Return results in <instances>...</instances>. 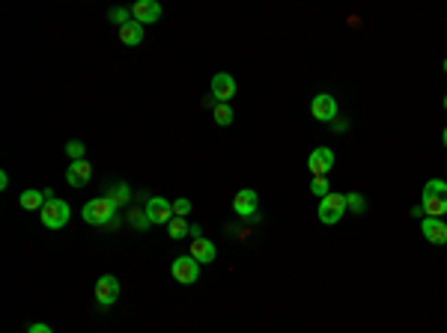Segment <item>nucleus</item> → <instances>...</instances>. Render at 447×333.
I'll list each match as a JSON object with an SVG mask.
<instances>
[{"instance_id": "1", "label": "nucleus", "mask_w": 447, "mask_h": 333, "mask_svg": "<svg viewBox=\"0 0 447 333\" xmlns=\"http://www.w3.org/2000/svg\"><path fill=\"white\" fill-rule=\"evenodd\" d=\"M420 209H424L426 218L441 220V214H447V182H441V179H429V182L424 185Z\"/></svg>"}, {"instance_id": "2", "label": "nucleus", "mask_w": 447, "mask_h": 333, "mask_svg": "<svg viewBox=\"0 0 447 333\" xmlns=\"http://www.w3.org/2000/svg\"><path fill=\"white\" fill-rule=\"evenodd\" d=\"M113 214H116V205L107 200V196H96V200L84 203V209H80V218H84V223H89V227H111Z\"/></svg>"}, {"instance_id": "3", "label": "nucleus", "mask_w": 447, "mask_h": 333, "mask_svg": "<svg viewBox=\"0 0 447 333\" xmlns=\"http://www.w3.org/2000/svg\"><path fill=\"white\" fill-rule=\"evenodd\" d=\"M72 218V209H69V203L66 200H48L42 205V211H39V220H42V227L45 229H63L69 223Z\"/></svg>"}, {"instance_id": "4", "label": "nucleus", "mask_w": 447, "mask_h": 333, "mask_svg": "<svg viewBox=\"0 0 447 333\" xmlns=\"http://www.w3.org/2000/svg\"><path fill=\"white\" fill-rule=\"evenodd\" d=\"M316 214H319V220L325 223V227H334V223L343 220V214H349V209H346V196L331 191L325 200H319V211H316Z\"/></svg>"}, {"instance_id": "5", "label": "nucleus", "mask_w": 447, "mask_h": 333, "mask_svg": "<svg viewBox=\"0 0 447 333\" xmlns=\"http://www.w3.org/2000/svg\"><path fill=\"white\" fill-rule=\"evenodd\" d=\"M143 211H146V218H149L152 227H161V223L167 227V223L176 218V214H173V203L164 200V196H149L146 205H143Z\"/></svg>"}, {"instance_id": "6", "label": "nucleus", "mask_w": 447, "mask_h": 333, "mask_svg": "<svg viewBox=\"0 0 447 333\" xmlns=\"http://www.w3.org/2000/svg\"><path fill=\"white\" fill-rule=\"evenodd\" d=\"M120 301V280L113 274H105L96 280V303L102 310H111L113 303Z\"/></svg>"}, {"instance_id": "7", "label": "nucleus", "mask_w": 447, "mask_h": 333, "mask_svg": "<svg viewBox=\"0 0 447 333\" xmlns=\"http://www.w3.org/2000/svg\"><path fill=\"white\" fill-rule=\"evenodd\" d=\"M170 271H173L176 283L191 286V283H197V277H200V262H197L194 256H176L173 265H170Z\"/></svg>"}, {"instance_id": "8", "label": "nucleus", "mask_w": 447, "mask_h": 333, "mask_svg": "<svg viewBox=\"0 0 447 333\" xmlns=\"http://www.w3.org/2000/svg\"><path fill=\"white\" fill-rule=\"evenodd\" d=\"M337 98L331 95V93H319V95H313V102H310V113H313V119H319V122H334L337 119Z\"/></svg>"}, {"instance_id": "9", "label": "nucleus", "mask_w": 447, "mask_h": 333, "mask_svg": "<svg viewBox=\"0 0 447 333\" xmlns=\"http://www.w3.org/2000/svg\"><path fill=\"white\" fill-rule=\"evenodd\" d=\"M331 167H334V152H331L328 146H319V149H313L307 155V170L313 176H328Z\"/></svg>"}, {"instance_id": "10", "label": "nucleus", "mask_w": 447, "mask_h": 333, "mask_svg": "<svg viewBox=\"0 0 447 333\" xmlns=\"http://www.w3.org/2000/svg\"><path fill=\"white\" fill-rule=\"evenodd\" d=\"M236 80H232V75H227V71H218V75L212 78V95H215V102H221V104H230L232 102V95H236Z\"/></svg>"}, {"instance_id": "11", "label": "nucleus", "mask_w": 447, "mask_h": 333, "mask_svg": "<svg viewBox=\"0 0 447 333\" xmlns=\"http://www.w3.org/2000/svg\"><path fill=\"white\" fill-rule=\"evenodd\" d=\"M257 205H259V196H257V191H250V187H241V191L232 196V211H236L239 218H254Z\"/></svg>"}, {"instance_id": "12", "label": "nucleus", "mask_w": 447, "mask_h": 333, "mask_svg": "<svg viewBox=\"0 0 447 333\" xmlns=\"http://www.w3.org/2000/svg\"><path fill=\"white\" fill-rule=\"evenodd\" d=\"M131 18L138 24H155L161 21V3H155V0H138L131 6Z\"/></svg>"}, {"instance_id": "13", "label": "nucleus", "mask_w": 447, "mask_h": 333, "mask_svg": "<svg viewBox=\"0 0 447 333\" xmlns=\"http://www.w3.org/2000/svg\"><path fill=\"white\" fill-rule=\"evenodd\" d=\"M89 179H93V167H89V161H72V164L66 167V182L72 187H84L89 185Z\"/></svg>"}, {"instance_id": "14", "label": "nucleus", "mask_w": 447, "mask_h": 333, "mask_svg": "<svg viewBox=\"0 0 447 333\" xmlns=\"http://www.w3.org/2000/svg\"><path fill=\"white\" fill-rule=\"evenodd\" d=\"M420 232L429 244H447V223L438 218H424L420 220Z\"/></svg>"}, {"instance_id": "15", "label": "nucleus", "mask_w": 447, "mask_h": 333, "mask_svg": "<svg viewBox=\"0 0 447 333\" xmlns=\"http://www.w3.org/2000/svg\"><path fill=\"white\" fill-rule=\"evenodd\" d=\"M188 256H194L200 265H209L215 262V256H218V250L209 238H191V250H188Z\"/></svg>"}, {"instance_id": "16", "label": "nucleus", "mask_w": 447, "mask_h": 333, "mask_svg": "<svg viewBox=\"0 0 447 333\" xmlns=\"http://www.w3.org/2000/svg\"><path fill=\"white\" fill-rule=\"evenodd\" d=\"M120 42L129 45V48H138V45L143 42V24L129 21L125 27H120Z\"/></svg>"}, {"instance_id": "17", "label": "nucleus", "mask_w": 447, "mask_h": 333, "mask_svg": "<svg viewBox=\"0 0 447 333\" xmlns=\"http://www.w3.org/2000/svg\"><path fill=\"white\" fill-rule=\"evenodd\" d=\"M48 203V196H45V191H24L21 196H18V205L27 211H42V205Z\"/></svg>"}, {"instance_id": "18", "label": "nucleus", "mask_w": 447, "mask_h": 333, "mask_svg": "<svg viewBox=\"0 0 447 333\" xmlns=\"http://www.w3.org/2000/svg\"><path fill=\"white\" fill-rule=\"evenodd\" d=\"M107 200H111L113 205H116V211L122 209V205H129L131 203V187L125 185V182H116L111 191H107Z\"/></svg>"}, {"instance_id": "19", "label": "nucleus", "mask_w": 447, "mask_h": 333, "mask_svg": "<svg viewBox=\"0 0 447 333\" xmlns=\"http://www.w3.org/2000/svg\"><path fill=\"white\" fill-rule=\"evenodd\" d=\"M167 236L173 238V241H182L185 236H191V227H188L185 218H173V220L167 223Z\"/></svg>"}, {"instance_id": "20", "label": "nucleus", "mask_w": 447, "mask_h": 333, "mask_svg": "<svg viewBox=\"0 0 447 333\" xmlns=\"http://www.w3.org/2000/svg\"><path fill=\"white\" fill-rule=\"evenodd\" d=\"M107 21L116 24V27H125L129 21H134L131 18V9H122V6H113V9H107Z\"/></svg>"}, {"instance_id": "21", "label": "nucleus", "mask_w": 447, "mask_h": 333, "mask_svg": "<svg viewBox=\"0 0 447 333\" xmlns=\"http://www.w3.org/2000/svg\"><path fill=\"white\" fill-rule=\"evenodd\" d=\"M310 191L319 196V200H325V196L331 194V182H328V176H313L310 179Z\"/></svg>"}, {"instance_id": "22", "label": "nucleus", "mask_w": 447, "mask_h": 333, "mask_svg": "<svg viewBox=\"0 0 447 333\" xmlns=\"http://www.w3.org/2000/svg\"><path fill=\"white\" fill-rule=\"evenodd\" d=\"M212 116H215V122H218L221 125V128H224V125H230L232 122V104H215V111H212Z\"/></svg>"}, {"instance_id": "23", "label": "nucleus", "mask_w": 447, "mask_h": 333, "mask_svg": "<svg viewBox=\"0 0 447 333\" xmlns=\"http://www.w3.org/2000/svg\"><path fill=\"white\" fill-rule=\"evenodd\" d=\"M346 209L349 211H352V214H364L367 211V200H364V196L361 194H346Z\"/></svg>"}, {"instance_id": "24", "label": "nucleus", "mask_w": 447, "mask_h": 333, "mask_svg": "<svg viewBox=\"0 0 447 333\" xmlns=\"http://www.w3.org/2000/svg\"><path fill=\"white\" fill-rule=\"evenodd\" d=\"M129 223H131L134 229H149V227H152L143 209H131V211H129Z\"/></svg>"}, {"instance_id": "25", "label": "nucleus", "mask_w": 447, "mask_h": 333, "mask_svg": "<svg viewBox=\"0 0 447 333\" xmlns=\"http://www.w3.org/2000/svg\"><path fill=\"white\" fill-rule=\"evenodd\" d=\"M84 143H80V140H69L66 143V158L69 161H84Z\"/></svg>"}, {"instance_id": "26", "label": "nucleus", "mask_w": 447, "mask_h": 333, "mask_svg": "<svg viewBox=\"0 0 447 333\" xmlns=\"http://www.w3.org/2000/svg\"><path fill=\"white\" fill-rule=\"evenodd\" d=\"M173 214H176V218H185V214H191V203H188L185 196H182V200H176L173 203Z\"/></svg>"}, {"instance_id": "27", "label": "nucleus", "mask_w": 447, "mask_h": 333, "mask_svg": "<svg viewBox=\"0 0 447 333\" xmlns=\"http://www.w3.org/2000/svg\"><path fill=\"white\" fill-rule=\"evenodd\" d=\"M27 333H54L48 325H42V321H36V325H30L27 328Z\"/></svg>"}, {"instance_id": "28", "label": "nucleus", "mask_w": 447, "mask_h": 333, "mask_svg": "<svg viewBox=\"0 0 447 333\" xmlns=\"http://www.w3.org/2000/svg\"><path fill=\"white\" fill-rule=\"evenodd\" d=\"M0 187H3V191L9 187V176H6V173H0Z\"/></svg>"}, {"instance_id": "29", "label": "nucleus", "mask_w": 447, "mask_h": 333, "mask_svg": "<svg viewBox=\"0 0 447 333\" xmlns=\"http://www.w3.org/2000/svg\"><path fill=\"white\" fill-rule=\"evenodd\" d=\"M441 140H444V146H447V128L441 131Z\"/></svg>"}, {"instance_id": "30", "label": "nucleus", "mask_w": 447, "mask_h": 333, "mask_svg": "<svg viewBox=\"0 0 447 333\" xmlns=\"http://www.w3.org/2000/svg\"><path fill=\"white\" fill-rule=\"evenodd\" d=\"M441 104H444V111H447V95H444V102H441Z\"/></svg>"}, {"instance_id": "31", "label": "nucleus", "mask_w": 447, "mask_h": 333, "mask_svg": "<svg viewBox=\"0 0 447 333\" xmlns=\"http://www.w3.org/2000/svg\"><path fill=\"white\" fill-rule=\"evenodd\" d=\"M444 75H447V60H444Z\"/></svg>"}]
</instances>
